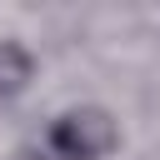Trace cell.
Here are the masks:
<instances>
[{"label":"cell","mask_w":160,"mask_h":160,"mask_svg":"<svg viewBox=\"0 0 160 160\" xmlns=\"http://www.w3.org/2000/svg\"><path fill=\"white\" fill-rule=\"evenodd\" d=\"M120 140L125 135H120V120H115L110 105L75 100V105H65V110H55L45 120V130H40L35 145L50 160H110L120 150Z\"/></svg>","instance_id":"6da1fadb"},{"label":"cell","mask_w":160,"mask_h":160,"mask_svg":"<svg viewBox=\"0 0 160 160\" xmlns=\"http://www.w3.org/2000/svg\"><path fill=\"white\" fill-rule=\"evenodd\" d=\"M35 75H40V55H35L20 35H0V105L30 95Z\"/></svg>","instance_id":"7a4b0ae2"},{"label":"cell","mask_w":160,"mask_h":160,"mask_svg":"<svg viewBox=\"0 0 160 160\" xmlns=\"http://www.w3.org/2000/svg\"><path fill=\"white\" fill-rule=\"evenodd\" d=\"M10 160H50V155H45V150H40V145H20V150H15V155H10Z\"/></svg>","instance_id":"3957f363"}]
</instances>
